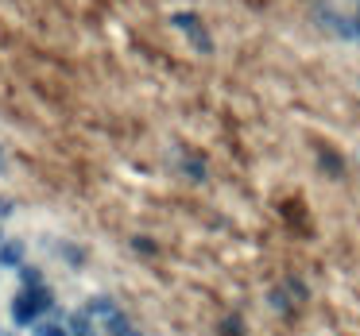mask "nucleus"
I'll return each mask as SVG.
<instances>
[{
  "instance_id": "nucleus-5",
  "label": "nucleus",
  "mask_w": 360,
  "mask_h": 336,
  "mask_svg": "<svg viewBox=\"0 0 360 336\" xmlns=\"http://www.w3.org/2000/svg\"><path fill=\"white\" fill-rule=\"evenodd\" d=\"M32 332H35V336H70V328H66V317H58V321H47V317H43L39 325H32Z\"/></svg>"
},
{
  "instance_id": "nucleus-7",
  "label": "nucleus",
  "mask_w": 360,
  "mask_h": 336,
  "mask_svg": "<svg viewBox=\"0 0 360 336\" xmlns=\"http://www.w3.org/2000/svg\"><path fill=\"white\" fill-rule=\"evenodd\" d=\"M58 255H63L66 263H74V267H78L82 259H86V255H82V248H70V243H63V248H58Z\"/></svg>"
},
{
  "instance_id": "nucleus-4",
  "label": "nucleus",
  "mask_w": 360,
  "mask_h": 336,
  "mask_svg": "<svg viewBox=\"0 0 360 336\" xmlns=\"http://www.w3.org/2000/svg\"><path fill=\"white\" fill-rule=\"evenodd\" d=\"M105 336H143V332H140V328H136L132 321L124 317V313H117V317L105 321Z\"/></svg>"
},
{
  "instance_id": "nucleus-6",
  "label": "nucleus",
  "mask_w": 360,
  "mask_h": 336,
  "mask_svg": "<svg viewBox=\"0 0 360 336\" xmlns=\"http://www.w3.org/2000/svg\"><path fill=\"white\" fill-rule=\"evenodd\" d=\"M20 282H24V286H43V274H39V267H20Z\"/></svg>"
},
{
  "instance_id": "nucleus-2",
  "label": "nucleus",
  "mask_w": 360,
  "mask_h": 336,
  "mask_svg": "<svg viewBox=\"0 0 360 336\" xmlns=\"http://www.w3.org/2000/svg\"><path fill=\"white\" fill-rule=\"evenodd\" d=\"M0 267H4V271H20V267H24V243L0 240Z\"/></svg>"
},
{
  "instance_id": "nucleus-8",
  "label": "nucleus",
  "mask_w": 360,
  "mask_h": 336,
  "mask_svg": "<svg viewBox=\"0 0 360 336\" xmlns=\"http://www.w3.org/2000/svg\"><path fill=\"white\" fill-rule=\"evenodd\" d=\"M0 336H12V332H4V328H0Z\"/></svg>"
},
{
  "instance_id": "nucleus-3",
  "label": "nucleus",
  "mask_w": 360,
  "mask_h": 336,
  "mask_svg": "<svg viewBox=\"0 0 360 336\" xmlns=\"http://www.w3.org/2000/svg\"><path fill=\"white\" fill-rule=\"evenodd\" d=\"M82 309H86L94 321H109V317H117V313H120V309H117V302H112V297H105V294L89 297V302L82 305Z\"/></svg>"
},
{
  "instance_id": "nucleus-1",
  "label": "nucleus",
  "mask_w": 360,
  "mask_h": 336,
  "mask_svg": "<svg viewBox=\"0 0 360 336\" xmlns=\"http://www.w3.org/2000/svg\"><path fill=\"white\" fill-rule=\"evenodd\" d=\"M51 309H55V294H51L47 286H24L16 297H12V321H16L20 328L39 325Z\"/></svg>"
}]
</instances>
